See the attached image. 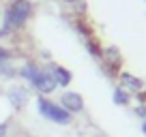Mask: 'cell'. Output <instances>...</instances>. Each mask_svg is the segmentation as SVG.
<instances>
[{
	"label": "cell",
	"mask_w": 146,
	"mask_h": 137,
	"mask_svg": "<svg viewBox=\"0 0 146 137\" xmlns=\"http://www.w3.org/2000/svg\"><path fill=\"white\" fill-rule=\"evenodd\" d=\"M15 58V51L11 49V45H2L0 43V64L2 62H9V60Z\"/></svg>",
	"instance_id": "30bf717a"
},
{
	"label": "cell",
	"mask_w": 146,
	"mask_h": 137,
	"mask_svg": "<svg viewBox=\"0 0 146 137\" xmlns=\"http://www.w3.org/2000/svg\"><path fill=\"white\" fill-rule=\"evenodd\" d=\"M112 101H114V105H118V107H131L133 105V96L129 94L125 88H120L118 84H116L114 90H112Z\"/></svg>",
	"instance_id": "9c48e42d"
},
{
	"label": "cell",
	"mask_w": 146,
	"mask_h": 137,
	"mask_svg": "<svg viewBox=\"0 0 146 137\" xmlns=\"http://www.w3.org/2000/svg\"><path fill=\"white\" fill-rule=\"evenodd\" d=\"M9 37H11V34H9V32H7L2 26H0V41H2V39H9Z\"/></svg>",
	"instance_id": "7c38bea8"
},
{
	"label": "cell",
	"mask_w": 146,
	"mask_h": 137,
	"mask_svg": "<svg viewBox=\"0 0 146 137\" xmlns=\"http://www.w3.org/2000/svg\"><path fill=\"white\" fill-rule=\"evenodd\" d=\"M35 109L43 120H47V122H52V124H58V126H69V124L73 122V116L69 114L67 109L60 107L58 101H52L50 96H39L36 94Z\"/></svg>",
	"instance_id": "3957f363"
},
{
	"label": "cell",
	"mask_w": 146,
	"mask_h": 137,
	"mask_svg": "<svg viewBox=\"0 0 146 137\" xmlns=\"http://www.w3.org/2000/svg\"><path fill=\"white\" fill-rule=\"evenodd\" d=\"M0 26H2V13H0Z\"/></svg>",
	"instance_id": "4fadbf2b"
},
{
	"label": "cell",
	"mask_w": 146,
	"mask_h": 137,
	"mask_svg": "<svg viewBox=\"0 0 146 137\" xmlns=\"http://www.w3.org/2000/svg\"><path fill=\"white\" fill-rule=\"evenodd\" d=\"M116 82H118V86L125 88L131 96H146V82L140 79L137 75L129 73V71H123V68H120L118 73H116Z\"/></svg>",
	"instance_id": "5b68a950"
},
{
	"label": "cell",
	"mask_w": 146,
	"mask_h": 137,
	"mask_svg": "<svg viewBox=\"0 0 146 137\" xmlns=\"http://www.w3.org/2000/svg\"><path fill=\"white\" fill-rule=\"evenodd\" d=\"M47 67H50L52 75H54V79H56V86L62 88V90H67V88L71 86V82H73V73L67 67L58 64V62H47Z\"/></svg>",
	"instance_id": "ba28073f"
},
{
	"label": "cell",
	"mask_w": 146,
	"mask_h": 137,
	"mask_svg": "<svg viewBox=\"0 0 146 137\" xmlns=\"http://www.w3.org/2000/svg\"><path fill=\"white\" fill-rule=\"evenodd\" d=\"M60 107L62 109H67L71 116L75 114H82L84 109H86V103H84V96L80 94V92L75 90H62L60 92V99H58Z\"/></svg>",
	"instance_id": "8992f818"
},
{
	"label": "cell",
	"mask_w": 146,
	"mask_h": 137,
	"mask_svg": "<svg viewBox=\"0 0 146 137\" xmlns=\"http://www.w3.org/2000/svg\"><path fill=\"white\" fill-rule=\"evenodd\" d=\"M0 137H9V126L5 122H0Z\"/></svg>",
	"instance_id": "8fae6325"
},
{
	"label": "cell",
	"mask_w": 146,
	"mask_h": 137,
	"mask_svg": "<svg viewBox=\"0 0 146 137\" xmlns=\"http://www.w3.org/2000/svg\"><path fill=\"white\" fill-rule=\"evenodd\" d=\"M17 77L24 79L28 84L32 92H36L39 96H50L58 90L56 86V79L52 75L47 62H32V60H26L17 67Z\"/></svg>",
	"instance_id": "6da1fadb"
},
{
	"label": "cell",
	"mask_w": 146,
	"mask_h": 137,
	"mask_svg": "<svg viewBox=\"0 0 146 137\" xmlns=\"http://www.w3.org/2000/svg\"><path fill=\"white\" fill-rule=\"evenodd\" d=\"M32 15H35L32 0H9L5 11H2V28L13 37L26 28Z\"/></svg>",
	"instance_id": "7a4b0ae2"
},
{
	"label": "cell",
	"mask_w": 146,
	"mask_h": 137,
	"mask_svg": "<svg viewBox=\"0 0 146 137\" xmlns=\"http://www.w3.org/2000/svg\"><path fill=\"white\" fill-rule=\"evenodd\" d=\"M99 60L105 64V68H108V71H114V73H118L120 68H123V54H120V49H118V47H114V45H105V47H101Z\"/></svg>",
	"instance_id": "52a82bcc"
},
{
	"label": "cell",
	"mask_w": 146,
	"mask_h": 137,
	"mask_svg": "<svg viewBox=\"0 0 146 137\" xmlns=\"http://www.w3.org/2000/svg\"><path fill=\"white\" fill-rule=\"evenodd\" d=\"M5 101L13 111H19L30 103V88L26 84H11L5 90Z\"/></svg>",
	"instance_id": "277c9868"
}]
</instances>
